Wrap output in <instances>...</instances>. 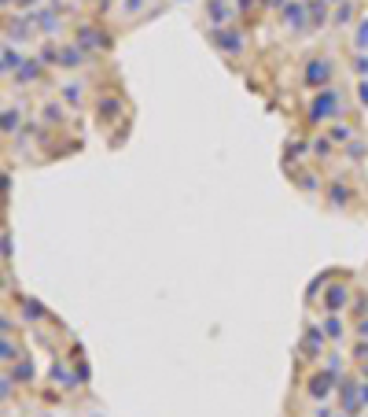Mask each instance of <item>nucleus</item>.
<instances>
[{
    "label": "nucleus",
    "instance_id": "f257e3e1",
    "mask_svg": "<svg viewBox=\"0 0 368 417\" xmlns=\"http://www.w3.org/2000/svg\"><path fill=\"white\" fill-rule=\"evenodd\" d=\"M232 15H236V4H232V0H206L210 30H221V22H229Z\"/></svg>",
    "mask_w": 368,
    "mask_h": 417
},
{
    "label": "nucleus",
    "instance_id": "f03ea898",
    "mask_svg": "<svg viewBox=\"0 0 368 417\" xmlns=\"http://www.w3.org/2000/svg\"><path fill=\"white\" fill-rule=\"evenodd\" d=\"M324 325H328V336H339V340H343V332H346V329H343V318H339V314H328Z\"/></svg>",
    "mask_w": 368,
    "mask_h": 417
},
{
    "label": "nucleus",
    "instance_id": "7ed1b4c3",
    "mask_svg": "<svg viewBox=\"0 0 368 417\" xmlns=\"http://www.w3.org/2000/svg\"><path fill=\"white\" fill-rule=\"evenodd\" d=\"M358 30H361V34H358V45H361V48H368V19H361V22H358Z\"/></svg>",
    "mask_w": 368,
    "mask_h": 417
},
{
    "label": "nucleus",
    "instance_id": "20e7f679",
    "mask_svg": "<svg viewBox=\"0 0 368 417\" xmlns=\"http://www.w3.org/2000/svg\"><path fill=\"white\" fill-rule=\"evenodd\" d=\"M358 89H361V100H365V103H368V82H361V85H358Z\"/></svg>",
    "mask_w": 368,
    "mask_h": 417
}]
</instances>
